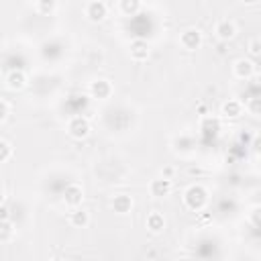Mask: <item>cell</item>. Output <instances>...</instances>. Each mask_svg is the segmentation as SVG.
Instances as JSON below:
<instances>
[{
	"instance_id": "9",
	"label": "cell",
	"mask_w": 261,
	"mask_h": 261,
	"mask_svg": "<svg viewBox=\"0 0 261 261\" xmlns=\"http://www.w3.org/2000/svg\"><path fill=\"white\" fill-rule=\"evenodd\" d=\"M216 33H218L220 39H232L234 33H237V29H234V24L230 20H220L218 27H216Z\"/></svg>"
},
{
	"instance_id": "15",
	"label": "cell",
	"mask_w": 261,
	"mask_h": 261,
	"mask_svg": "<svg viewBox=\"0 0 261 261\" xmlns=\"http://www.w3.org/2000/svg\"><path fill=\"white\" fill-rule=\"evenodd\" d=\"M71 224H75V226H86V224H88V212H84V210L71 212Z\"/></svg>"
},
{
	"instance_id": "6",
	"label": "cell",
	"mask_w": 261,
	"mask_h": 261,
	"mask_svg": "<svg viewBox=\"0 0 261 261\" xmlns=\"http://www.w3.org/2000/svg\"><path fill=\"white\" fill-rule=\"evenodd\" d=\"M253 71H255V63L249 61V59H239V61L234 63V73H237L239 77H249Z\"/></svg>"
},
{
	"instance_id": "14",
	"label": "cell",
	"mask_w": 261,
	"mask_h": 261,
	"mask_svg": "<svg viewBox=\"0 0 261 261\" xmlns=\"http://www.w3.org/2000/svg\"><path fill=\"white\" fill-rule=\"evenodd\" d=\"M163 224H165V220H163V216H161L159 212H153V214L147 216V226H149L153 232H159V230L163 228Z\"/></svg>"
},
{
	"instance_id": "8",
	"label": "cell",
	"mask_w": 261,
	"mask_h": 261,
	"mask_svg": "<svg viewBox=\"0 0 261 261\" xmlns=\"http://www.w3.org/2000/svg\"><path fill=\"white\" fill-rule=\"evenodd\" d=\"M6 82H8V88L10 90H20L27 84V75L22 71H10L8 77H6Z\"/></svg>"
},
{
	"instance_id": "1",
	"label": "cell",
	"mask_w": 261,
	"mask_h": 261,
	"mask_svg": "<svg viewBox=\"0 0 261 261\" xmlns=\"http://www.w3.org/2000/svg\"><path fill=\"white\" fill-rule=\"evenodd\" d=\"M186 204L192 208V210H200L204 204H206V200H208V194H206V190L202 188V186H190L188 190H186Z\"/></svg>"
},
{
	"instance_id": "22",
	"label": "cell",
	"mask_w": 261,
	"mask_h": 261,
	"mask_svg": "<svg viewBox=\"0 0 261 261\" xmlns=\"http://www.w3.org/2000/svg\"><path fill=\"white\" fill-rule=\"evenodd\" d=\"M2 202H4V192L0 190V204H2Z\"/></svg>"
},
{
	"instance_id": "19",
	"label": "cell",
	"mask_w": 261,
	"mask_h": 261,
	"mask_svg": "<svg viewBox=\"0 0 261 261\" xmlns=\"http://www.w3.org/2000/svg\"><path fill=\"white\" fill-rule=\"evenodd\" d=\"M6 114H8V106H6V104L0 100V122L6 118Z\"/></svg>"
},
{
	"instance_id": "7",
	"label": "cell",
	"mask_w": 261,
	"mask_h": 261,
	"mask_svg": "<svg viewBox=\"0 0 261 261\" xmlns=\"http://www.w3.org/2000/svg\"><path fill=\"white\" fill-rule=\"evenodd\" d=\"M88 16L92 20H102L106 16V4L104 2H90L88 4Z\"/></svg>"
},
{
	"instance_id": "23",
	"label": "cell",
	"mask_w": 261,
	"mask_h": 261,
	"mask_svg": "<svg viewBox=\"0 0 261 261\" xmlns=\"http://www.w3.org/2000/svg\"><path fill=\"white\" fill-rule=\"evenodd\" d=\"M55 261H59V259H55Z\"/></svg>"
},
{
	"instance_id": "18",
	"label": "cell",
	"mask_w": 261,
	"mask_h": 261,
	"mask_svg": "<svg viewBox=\"0 0 261 261\" xmlns=\"http://www.w3.org/2000/svg\"><path fill=\"white\" fill-rule=\"evenodd\" d=\"M139 8V2L137 0H133V2H122V10H126V12H135Z\"/></svg>"
},
{
	"instance_id": "4",
	"label": "cell",
	"mask_w": 261,
	"mask_h": 261,
	"mask_svg": "<svg viewBox=\"0 0 261 261\" xmlns=\"http://www.w3.org/2000/svg\"><path fill=\"white\" fill-rule=\"evenodd\" d=\"M82 198H84V192H82L80 186L69 184V186L65 188V202H67L69 206H77V204L82 202Z\"/></svg>"
},
{
	"instance_id": "13",
	"label": "cell",
	"mask_w": 261,
	"mask_h": 261,
	"mask_svg": "<svg viewBox=\"0 0 261 261\" xmlns=\"http://www.w3.org/2000/svg\"><path fill=\"white\" fill-rule=\"evenodd\" d=\"M222 114H224V116H230V118L239 116V114H241V102H237V100L224 102V104H222Z\"/></svg>"
},
{
	"instance_id": "17",
	"label": "cell",
	"mask_w": 261,
	"mask_h": 261,
	"mask_svg": "<svg viewBox=\"0 0 261 261\" xmlns=\"http://www.w3.org/2000/svg\"><path fill=\"white\" fill-rule=\"evenodd\" d=\"M10 153H12L10 145H8L6 141H0V161H6V159L10 157Z\"/></svg>"
},
{
	"instance_id": "11",
	"label": "cell",
	"mask_w": 261,
	"mask_h": 261,
	"mask_svg": "<svg viewBox=\"0 0 261 261\" xmlns=\"http://www.w3.org/2000/svg\"><path fill=\"white\" fill-rule=\"evenodd\" d=\"M90 92H92L94 96H98V98H106V96L110 94V84H108L106 80H98V82H94V84L90 86Z\"/></svg>"
},
{
	"instance_id": "21",
	"label": "cell",
	"mask_w": 261,
	"mask_h": 261,
	"mask_svg": "<svg viewBox=\"0 0 261 261\" xmlns=\"http://www.w3.org/2000/svg\"><path fill=\"white\" fill-rule=\"evenodd\" d=\"M259 53V41L255 39L253 43H251V55H257Z\"/></svg>"
},
{
	"instance_id": "20",
	"label": "cell",
	"mask_w": 261,
	"mask_h": 261,
	"mask_svg": "<svg viewBox=\"0 0 261 261\" xmlns=\"http://www.w3.org/2000/svg\"><path fill=\"white\" fill-rule=\"evenodd\" d=\"M2 220H8V208L0 204V222H2Z\"/></svg>"
},
{
	"instance_id": "5",
	"label": "cell",
	"mask_w": 261,
	"mask_h": 261,
	"mask_svg": "<svg viewBox=\"0 0 261 261\" xmlns=\"http://www.w3.org/2000/svg\"><path fill=\"white\" fill-rule=\"evenodd\" d=\"M200 41H202L200 31L190 29V31H186V33L181 35V45H184V47H188V49H196V47L200 45Z\"/></svg>"
},
{
	"instance_id": "16",
	"label": "cell",
	"mask_w": 261,
	"mask_h": 261,
	"mask_svg": "<svg viewBox=\"0 0 261 261\" xmlns=\"http://www.w3.org/2000/svg\"><path fill=\"white\" fill-rule=\"evenodd\" d=\"M12 234V224L8 220H2L0 222V241H8Z\"/></svg>"
},
{
	"instance_id": "10",
	"label": "cell",
	"mask_w": 261,
	"mask_h": 261,
	"mask_svg": "<svg viewBox=\"0 0 261 261\" xmlns=\"http://www.w3.org/2000/svg\"><path fill=\"white\" fill-rule=\"evenodd\" d=\"M130 206H133V200H130L128 196H124V194H120V196H116V198L112 200V208H114L116 212H120V214L128 212Z\"/></svg>"
},
{
	"instance_id": "12",
	"label": "cell",
	"mask_w": 261,
	"mask_h": 261,
	"mask_svg": "<svg viewBox=\"0 0 261 261\" xmlns=\"http://www.w3.org/2000/svg\"><path fill=\"white\" fill-rule=\"evenodd\" d=\"M171 190V181L169 179H153V184H151V192H153V196H165L167 192Z\"/></svg>"
},
{
	"instance_id": "3",
	"label": "cell",
	"mask_w": 261,
	"mask_h": 261,
	"mask_svg": "<svg viewBox=\"0 0 261 261\" xmlns=\"http://www.w3.org/2000/svg\"><path fill=\"white\" fill-rule=\"evenodd\" d=\"M147 55H149V47H147L145 41L137 39V41L130 43V57H133V59L143 61V59H147Z\"/></svg>"
},
{
	"instance_id": "2",
	"label": "cell",
	"mask_w": 261,
	"mask_h": 261,
	"mask_svg": "<svg viewBox=\"0 0 261 261\" xmlns=\"http://www.w3.org/2000/svg\"><path fill=\"white\" fill-rule=\"evenodd\" d=\"M88 130H90V124H88L86 118H82V116L71 118V122H69V135H71V137L82 139V137L88 135Z\"/></svg>"
}]
</instances>
